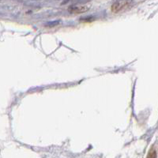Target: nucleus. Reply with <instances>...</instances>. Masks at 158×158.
Returning <instances> with one entry per match:
<instances>
[{
    "instance_id": "nucleus-1",
    "label": "nucleus",
    "mask_w": 158,
    "mask_h": 158,
    "mask_svg": "<svg viewBox=\"0 0 158 158\" xmlns=\"http://www.w3.org/2000/svg\"><path fill=\"white\" fill-rule=\"evenodd\" d=\"M131 5V0H125V1H118L114 3L111 6V10L114 13H118L120 11L126 10L130 7Z\"/></svg>"
},
{
    "instance_id": "nucleus-2",
    "label": "nucleus",
    "mask_w": 158,
    "mask_h": 158,
    "mask_svg": "<svg viewBox=\"0 0 158 158\" xmlns=\"http://www.w3.org/2000/svg\"><path fill=\"white\" fill-rule=\"evenodd\" d=\"M88 10L89 7L86 6H73L70 8V11L73 14H81V13L85 12Z\"/></svg>"
},
{
    "instance_id": "nucleus-3",
    "label": "nucleus",
    "mask_w": 158,
    "mask_h": 158,
    "mask_svg": "<svg viewBox=\"0 0 158 158\" xmlns=\"http://www.w3.org/2000/svg\"><path fill=\"white\" fill-rule=\"evenodd\" d=\"M156 151H155L154 149H151L149 155H148V157H156Z\"/></svg>"
}]
</instances>
